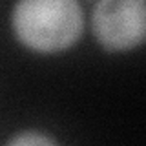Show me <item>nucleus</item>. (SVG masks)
Instances as JSON below:
<instances>
[{
    "label": "nucleus",
    "instance_id": "2",
    "mask_svg": "<svg viewBox=\"0 0 146 146\" xmlns=\"http://www.w3.org/2000/svg\"><path fill=\"white\" fill-rule=\"evenodd\" d=\"M90 24L102 49H135L146 42V0H99L91 7Z\"/></svg>",
    "mask_w": 146,
    "mask_h": 146
},
{
    "label": "nucleus",
    "instance_id": "3",
    "mask_svg": "<svg viewBox=\"0 0 146 146\" xmlns=\"http://www.w3.org/2000/svg\"><path fill=\"white\" fill-rule=\"evenodd\" d=\"M6 146H60L53 137L38 130L18 131L6 143Z\"/></svg>",
    "mask_w": 146,
    "mask_h": 146
},
{
    "label": "nucleus",
    "instance_id": "1",
    "mask_svg": "<svg viewBox=\"0 0 146 146\" xmlns=\"http://www.w3.org/2000/svg\"><path fill=\"white\" fill-rule=\"evenodd\" d=\"M86 15L79 0H20L11 9L18 42L36 53L70 49L84 33Z\"/></svg>",
    "mask_w": 146,
    "mask_h": 146
}]
</instances>
